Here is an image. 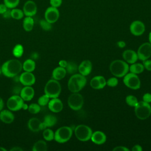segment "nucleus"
Returning a JSON list of instances; mask_svg holds the SVG:
<instances>
[{
    "instance_id": "nucleus-27",
    "label": "nucleus",
    "mask_w": 151,
    "mask_h": 151,
    "mask_svg": "<svg viewBox=\"0 0 151 151\" xmlns=\"http://www.w3.org/2000/svg\"><path fill=\"white\" fill-rule=\"evenodd\" d=\"M57 122V117L52 114H47L44 117L43 123L45 124L46 127H52L54 126Z\"/></svg>"
},
{
    "instance_id": "nucleus-11",
    "label": "nucleus",
    "mask_w": 151,
    "mask_h": 151,
    "mask_svg": "<svg viewBox=\"0 0 151 151\" xmlns=\"http://www.w3.org/2000/svg\"><path fill=\"white\" fill-rule=\"evenodd\" d=\"M138 59L144 61L151 56V44L149 42H145L142 44L138 48L137 51Z\"/></svg>"
},
{
    "instance_id": "nucleus-5",
    "label": "nucleus",
    "mask_w": 151,
    "mask_h": 151,
    "mask_svg": "<svg viewBox=\"0 0 151 151\" xmlns=\"http://www.w3.org/2000/svg\"><path fill=\"white\" fill-rule=\"evenodd\" d=\"M73 134V129L69 126H62L54 133V140L60 143L68 142Z\"/></svg>"
},
{
    "instance_id": "nucleus-55",
    "label": "nucleus",
    "mask_w": 151,
    "mask_h": 151,
    "mask_svg": "<svg viewBox=\"0 0 151 151\" xmlns=\"http://www.w3.org/2000/svg\"><path fill=\"white\" fill-rule=\"evenodd\" d=\"M1 73H2V71H1V68L0 67V75H1Z\"/></svg>"
},
{
    "instance_id": "nucleus-50",
    "label": "nucleus",
    "mask_w": 151,
    "mask_h": 151,
    "mask_svg": "<svg viewBox=\"0 0 151 151\" xmlns=\"http://www.w3.org/2000/svg\"><path fill=\"white\" fill-rule=\"evenodd\" d=\"M117 45L120 48H123L126 45V44L124 41H119L117 42Z\"/></svg>"
},
{
    "instance_id": "nucleus-49",
    "label": "nucleus",
    "mask_w": 151,
    "mask_h": 151,
    "mask_svg": "<svg viewBox=\"0 0 151 151\" xmlns=\"http://www.w3.org/2000/svg\"><path fill=\"white\" fill-rule=\"evenodd\" d=\"M10 150L11 151H22V149L18 146H15L12 149H11Z\"/></svg>"
},
{
    "instance_id": "nucleus-40",
    "label": "nucleus",
    "mask_w": 151,
    "mask_h": 151,
    "mask_svg": "<svg viewBox=\"0 0 151 151\" xmlns=\"http://www.w3.org/2000/svg\"><path fill=\"white\" fill-rule=\"evenodd\" d=\"M63 0H50V4L51 6L55 7V8H58L62 4Z\"/></svg>"
},
{
    "instance_id": "nucleus-22",
    "label": "nucleus",
    "mask_w": 151,
    "mask_h": 151,
    "mask_svg": "<svg viewBox=\"0 0 151 151\" xmlns=\"http://www.w3.org/2000/svg\"><path fill=\"white\" fill-rule=\"evenodd\" d=\"M122 56L124 61L130 64L136 63L138 59L137 52L132 50H126L124 51Z\"/></svg>"
},
{
    "instance_id": "nucleus-12",
    "label": "nucleus",
    "mask_w": 151,
    "mask_h": 151,
    "mask_svg": "<svg viewBox=\"0 0 151 151\" xmlns=\"http://www.w3.org/2000/svg\"><path fill=\"white\" fill-rule=\"evenodd\" d=\"M60 17V12L57 8L50 6L48 7L44 13V19L51 24L57 21Z\"/></svg>"
},
{
    "instance_id": "nucleus-25",
    "label": "nucleus",
    "mask_w": 151,
    "mask_h": 151,
    "mask_svg": "<svg viewBox=\"0 0 151 151\" xmlns=\"http://www.w3.org/2000/svg\"><path fill=\"white\" fill-rule=\"evenodd\" d=\"M34 21L32 17H26L23 20L22 26L25 31L29 32L31 31L34 27Z\"/></svg>"
},
{
    "instance_id": "nucleus-18",
    "label": "nucleus",
    "mask_w": 151,
    "mask_h": 151,
    "mask_svg": "<svg viewBox=\"0 0 151 151\" xmlns=\"http://www.w3.org/2000/svg\"><path fill=\"white\" fill-rule=\"evenodd\" d=\"M48 107L50 110L54 113L60 112L63 109V104L61 100L57 98H52L50 100Z\"/></svg>"
},
{
    "instance_id": "nucleus-35",
    "label": "nucleus",
    "mask_w": 151,
    "mask_h": 151,
    "mask_svg": "<svg viewBox=\"0 0 151 151\" xmlns=\"http://www.w3.org/2000/svg\"><path fill=\"white\" fill-rule=\"evenodd\" d=\"M19 1L20 0H4V4L8 8L13 9L18 5Z\"/></svg>"
},
{
    "instance_id": "nucleus-44",
    "label": "nucleus",
    "mask_w": 151,
    "mask_h": 151,
    "mask_svg": "<svg viewBox=\"0 0 151 151\" xmlns=\"http://www.w3.org/2000/svg\"><path fill=\"white\" fill-rule=\"evenodd\" d=\"M2 17L4 18H6V19H8L9 18H11V10L10 9H8L2 15Z\"/></svg>"
},
{
    "instance_id": "nucleus-53",
    "label": "nucleus",
    "mask_w": 151,
    "mask_h": 151,
    "mask_svg": "<svg viewBox=\"0 0 151 151\" xmlns=\"http://www.w3.org/2000/svg\"><path fill=\"white\" fill-rule=\"evenodd\" d=\"M6 150H7L5 148H4V147H3L2 146H0V151H6Z\"/></svg>"
},
{
    "instance_id": "nucleus-8",
    "label": "nucleus",
    "mask_w": 151,
    "mask_h": 151,
    "mask_svg": "<svg viewBox=\"0 0 151 151\" xmlns=\"http://www.w3.org/2000/svg\"><path fill=\"white\" fill-rule=\"evenodd\" d=\"M68 105L73 110H80L84 104L83 97L78 93H73L68 98Z\"/></svg>"
},
{
    "instance_id": "nucleus-26",
    "label": "nucleus",
    "mask_w": 151,
    "mask_h": 151,
    "mask_svg": "<svg viewBox=\"0 0 151 151\" xmlns=\"http://www.w3.org/2000/svg\"><path fill=\"white\" fill-rule=\"evenodd\" d=\"M35 68V63L32 59H27L22 64V69L25 71L32 72Z\"/></svg>"
},
{
    "instance_id": "nucleus-14",
    "label": "nucleus",
    "mask_w": 151,
    "mask_h": 151,
    "mask_svg": "<svg viewBox=\"0 0 151 151\" xmlns=\"http://www.w3.org/2000/svg\"><path fill=\"white\" fill-rule=\"evenodd\" d=\"M28 127L33 132H37L47 128L45 124L36 117H32L28 120Z\"/></svg>"
},
{
    "instance_id": "nucleus-24",
    "label": "nucleus",
    "mask_w": 151,
    "mask_h": 151,
    "mask_svg": "<svg viewBox=\"0 0 151 151\" xmlns=\"http://www.w3.org/2000/svg\"><path fill=\"white\" fill-rule=\"evenodd\" d=\"M66 73L67 71L65 68L59 66L53 70L52 73V77L54 80H60L65 76Z\"/></svg>"
},
{
    "instance_id": "nucleus-19",
    "label": "nucleus",
    "mask_w": 151,
    "mask_h": 151,
    "mask_svg": "<svg viewBox=\"0 0 151 151\" xmlns=\"http://www.w3.org/2000/svg\"><path fill=\"white\" fill-rule=\"evenodd\" d=\"M92 70V63L90 60H86L83 61L78 67V71L83 76H88Z\"/></svg>"
},
{
    "instance_id": "nucleus-16",
    "label": "nucleus",
    "mask_w": 151,
    "mask_h": 151,
    "mask_svg": "<svg viewBox=\"0 0 151 151\" xmlns=\"http://www.w3.org/2000/svg\"><path fill=\"white\" fill-rule=\"evenodd\" d=\"M19 82L24 86H31L35 82V77L32 72L24 71L19 76Z\"/></svg>"
},
{
    "instance_id": "nucleus-42",
    "label": "nucleus",
    "mask_w": 151,
    "mask_h": 151,
    "mask_svg": "<svg viewBox=\"0 0 151 151\" xmlns=\"http://www.w3.org/2000/svg\"><path fill=\"white\" fill-rule=\"evenodd\" d=\"M143 101L146 103H150L151 102V94L149 93H145L143 96Z\"/></svg>"
},
{
    "instance_id": "nucleus-1",
    "label": "nucleus",
    "mask_w": 151,
    "mask_h": 151,
    "mask_svg": "<svg viewBox=\"0 0 151 151\" xmlns=\"http://www.w3.org/2000/svg\"><path fill=\"white\" fill-rule=\"evenodd\" d=\"M22 69V64L17 59H11L5 62L2 67V74L9 78H13L17 76Z\"/></svg>"
},
{
    "instance_id": "nucleus-36",
    "label": "nucleus",
    "mask_w": 151,
    "mask_h": 151,
    "mask_svg": "<svg viewBox=\"0 0 151 151\" xmlns=\"http://www.w3.org/2000/svg\"><path fill=\"white\" fill-rule=\"evenodd\" d=\"M28 110L31 114H37L40 111L41 107L38 103H32L28 106Z\"/></svg>"
},
{
    "instance_id": "nucleus-34",
    "label": "nucleus",
    "mask_w": 151,
    "mask_h": 151,
    "mask_svg": "<svg viewBox=\"0 0 151 151\" xmlns=\"http://www.w3.org/2000/svg\"><path fill=\"white\" fill-rule=\"evenodd\" d=\"M126 103L131 107H135L138 103L137 98L133 95L127 96L126 98Z\"/></svg>"
},
{
    "instance_id": "nucleus-37",
    "label": "nucleus",
    "mask_w": 151,
    "mask_h": 151,
    "mask_svg": "<svg viewBox=\"0 0 151 151\" xmlns=\"http://www.w3.org/2000/svg\"><path fill=\"white\" fill-rule=\"evenodd\" d=\"M50 97L45 94L40 96L38 99V104L40 106H45L48 104L50 101Z\"/></svg>"
},
{
    "instance_id": "nucleus-51",
    "label": "nucleus",
    "mask_w": 151,
    "mask_h": 151,
    "mask_svg": "<svg viewBox=\"0 0 151 151\" xmlns=\"http://www.w3.org/2000/svg\"><path fill=\"white\" fill-rule=\"evenodd\" d=\"M28 106L27 104L24 103L23 105H22V109H23L24 110H27V109H28Z\"/></svg>"
},
{
    "instance_id": "nucleus-32",
    "label": "nucleus",
    "mask_w": 151,
    "mask_h": 151,
    "mask_svg": "<svg viewBox=\"0 0 151 151\" xmlns=\"http://www.w3.org/2000/svg\"><path fill=\"white\" fill-rule=\"evenodd\" d=\"M42 136L44 139L47 141H51L54 139V133L49 128H46L44 130Z\"/></svg>"
},
{
    "instance_id": "nucleus-31",
    "label": "nucleus",
    "mask_w": 151,
    "mask_h": 151,
    "mask_svg": "<svg viewBox=\"0 0 151 151\" xmlns=\"http://www.w3.org/2000/svg\"><path fill=\"white\" fill-rule=\"evenodd\" d=\"M11 18L15 19H21L24 17V14L22 10L18 8H13L11 10Z\"/></svg>"
},
{
    "instance_id": "nucleus-47",
    "label": "nucleus",
    "mask_w": 151,
    "mask_h": 151,
    "mask_svg": "<svg viewBox=\"0 0 151 151\" xmlns=\"http://www.w3.org/2000/svg\"><path fill=\"white\" fill-rule=\"evenodd\" d=\"M59 65L60 67H64V68H65V67L67 66V61L64 60H61L59 61Z\"/></svg>"
},
{
    "instance_id": "nucleus-10",
    "label": "nucleus",
    "mask_w": 151,
    "mask_h": 151,
    "mask_svg": "<svg viewBox=\"0 0 151 151\" xmlns=\"http://www.w3.org/2000/svg\"><path fill=\"white\" fill-rule=\"evenodd\" d=\"M24 103V100L21 96L14 94L8 99L6 105L9 110L11 111H18L22 109Z\"/></svg>"
},
{
    "instance_id": "nucleus-2",
    "label": "nucleus",
    "mask_w": 151,
    "mask_h": 151,
    "mask_svg": "<svg viewBox=\"0 0 151 151\" xmlns=\"http://www.w3.org/2000/svg\"><path fill=\"white\" fill-rule=\"evenodd\" d=\"M86 83L87 79L84 76L81 74H74L68 80V90L72 93H78L84 87Z\"/></svg>"
},
{
    "instance_id": "nucleus-54",
    "label": "nucleus",
    "mask_w": 151,
    "mask_h": 151,
    "mask_svg": "<svg viewBox=\"0 0 151 151\" xmlns=\"http://www.w3.org/2000/svg\"><path fill=\"white\" fill-rule=\"evenodd\" d=\"M149 42H150V44H151V31L150 32L149 35Z\"/></svg>"
},
{
    "instance_id": "nucleus-20",
    "label": "nucleus",
    "mask_w": 151,
    "mask_h": 151,
    "mask_svg": "<svg viewBox=\"0 0 151 151\" xmlns=\"http://www.w3.org/2000/svg\"><path fill=\"white\" fill-rule=\"evenodd\" d=\"M34 90L31 86H26L22 88L20 92V96L24 101H29L34 96Z\"/></svg>"
},
{
    "instance_id": "nucleus-46",
    "label": "nucleus",
    "mask_w": 151,
    "mask_h": 151,
    "mask_svg": "<svg viewBox=\"0 0 151 151\" xmlns=\"http://www.w3.org/2000/svg\"><path fill=\"white\" fill-rule=\"evenodd\" d=\"M132 151H142V146L139 145H136L134 146H133L132 149Z\"/></svg>"
},
{
    "instance_id": "nucleus-48",
    "label": "nucleus",
    "mask_w": 151,
    "mask_h": 151,
    "mask_svg": "<svg viewBox=\"0 0 151 151\" xmlns=\"http://www.w3.org/2000/svg\"><path fill=\"white\" fill-rule=\"evenodd\" d=\"M22 88L18 87V86H16L14 87V93L16 94V95H18V94H20V92H21V90Z\"/></svg>"
},
{
    "instance_id": "nucleus-13",
    "label": "nucleus",
    "mask_w": 151,
    "mask_h": 151,
    "mask_svg": "<svg viewBox=\"0 0 151 151\" xmlns=\"http://www.w3.org/2000/svg\"><path fill=\"white\" fill-rule=\"evenodd\" d=\"M130 31L133 35L135 36H140L145 31V25L141 21H134L130 25Z\"/></svg>"
},
{
    "instance_id": "nucleus-30",
    "label": "nucleus",
    "mask_w": 151,
    "mask_h": 151,
    "mask_svg": "<svg viewBox=\"0 0 151 151\" xmlns=\"http://www.w3.org/2000/svg\"><path fill=\"white\" fill-rule=\"evenodd\" d=\"M78 66L77 64L73 61L67 62V65L65 67V70L67 73L70 74H74L78 71Z\"/></svg>"
},
{
    "instance_id": "nucleus-23",
    "label": "nucleus",
    "mask_w": 151,
    "mask_h": 151,
    "mask_svg": "<svg viewBox=\"0 0 151 151\" xmlns=\"http://www.w3.org/2000/svg\"><path fill=\"white\" fill-rule=\"evenodd\" d=\"M14 115L10 110H2L0 111V120L6 124L12 123L14 120Z\"/></svg>"
},
{
    "instance_id": "nucleus-28",
    "label": "nucleus",
    "mask_w": 151,
    "mask_h": 151,
    "mask_svg": "<svg viewBox=\"0 0 151 151\" xmlns=\"http://www.w3.org/2000/svg\"><path fill=\"white\" fill-rule=\"evenodd\" d=\"M47 149V143L42 140H40L34 143L32 150L33 151H46Z\"/></svg>"
},
{
    "instance_id": "nucleus-52",
    "label": "nucleus",
    "mask_w": 151,
    "mask_h": 151,
    "mask_svg": "<svg viewBox=\"0 0 151 151\" xmlns=\"http://www.w3.org/2000/svg\"><path fill=\"white\" fill-rule=\"evenodd\" d=\"M3 107H4V103H0V111L2 110Z\"/></svg>"
},
{
    "instance_id": "nucleus-6",
    "label": "nucleus",
    "mask_w": 151,
    "mask_h": 151,
    "mask_svg": "<svg viewBox=\"0 0 151 151\" xmlns=\"http://www.w3.org/2000/svg\"><path fill=\"white\" fill-rule=\"evenodd\" d=\"M134 113L139 119L145 120L151 114V106L149 103L143 101H138L134 107Z\"/></svg>"
},
{
    "instance_id": "nucleus-38",
    "label": "nucleus",
    "mask_w": 151,
    "mask_h": 151,
    "mask_svg": "<svg viewBox=\"0 0 151 151\" xmlns=\"http://www.w3.org/2000/svg\"><path fill=\"white\" fill-rule=\"evenodd\" d=\"M41 28L45 31H50L52 28V24L47 21L46 19H41L40 22Z\"/></svg>"
},
{
    "instance_id": "nucleus-9",
    "label": "nucleus",
    "mask_w": 151,
    "mask_h": 151,
    "mask_svg": "<svg viewBox=\"0 0 151 151\" xmlns=\"http://www.w3.org/2000/svg\"><path fill=\"white\" fill-rule=\"evenodd\" d=\"M123 83L126 86L133 90H137L140 87V80L139 77L131 72L124 76Z\"/></svg>"
},
{
    "instance_id": "nucleus-43",
    "label": "nucleus",
    "mask_w": 151,
    "mask_h": 151,
    "mask_svg": "<svg viewBox=\"0 0 151 151\" xmlns=\"http://www.w3.org/2000/svg\"><path fill=\"white\" fill-rule=\"evenodd\" d=\"M113 151H129V149L125 146H116L114 148H113Z\"/></svg>"
},
{
    "instance_id": "nucleus-3",
    "label": "nucleus",
    "mask_w": 151,
    "mask_h": 151,
    "mask_svg": "<svg viewBox=\"0 0 151 151\" xmlns=\"http://www.w3.org/2000/svg\"><path fill=\"white\" fill-rule=\"evenodd\" d=\"M111 73L117 77H124L129 70V66L126 61L120 60L113 61L109 67Z\"/></svg>"
},
{
    "instance_id": "nucleus-17",
    "label": "nucleus",
    "mask_w": 151,
    "mask_h": 151,
    "mask_svg": "<svg viewBox=\"0 0 151 151\" xmlns=\"http://www.w3.org/2000/svg\"><path fill=\"white\" fill-rule=\"evenodd\" d=\"M90 86L96 90L102 89L106 85V80L103 76H97L94 77L90 82Z\"/></svg>"
},
{
    "instance_id": "nucleus-7",
    "label": "nucleus",
    "mask_w": 151,
    "mask_h": 151,
    "mask_svg": "<svg viewBox=\"0 0 151 151\" xmlns=\"http://www.w3.org/2000/svg\"><path fill=\"white\" fill-rule=\"evenodd\" d=\"M93 131L91 129L85 124L77 126L74 129V134L77 139L82 142H86L91 139Z\"/></svg>"
},
{
    "instance_id": "nucleus-41",
    "label": "nucleus",
    "mask_w": 151,
    "mask_h": 151,
    "mask_svg": "<svg viewBox=\"0 0 151 151\" xmlns=\"http://www.w3.org/2000/svg\"><path fill=\"white\" fill-rule=\"evenodd\" d=\"M143 65L147 70L151 71V60L147 59L143 61Z\"/></svg>"
},
{
    "instance_id": "nucleus-45",
    "label": "nucleus",
    "mask_w": 151,
    "mask_h": 151,
    "mask_svg": "<svg viewBox=\"0 0 151 151\" xmlns=\"http://www.w3.org/2000/svg\"><path fill=\"white\" fill-rule=\"evenodd\" d=\"M8 8L6 7V6L4 4H0V14L2 15Z\"/></svg>"
},
{
    "instance_id": "nucleus-29",
    "label": "nucleus",
    "mask_w": 151,
    "mask_h": 151,
    "mask_svg": "<svg viewBox=\"0 0 151 151\" xmlns=\"http://www.w3.org/2000/svg\"><path fill=\"white\" fill-rule=\"evenodd\" d=\"M145 67L143 64L141 63H133L129 67V70L131 73H134L136 74H140L144 71Z\"/></svg>"
},
{
    "instance_id": "nucleus-15",
    "label": "nucleus",
    "mask_w": 151,
    "mask_h": 151,
    "mask_svg": "<svg viewBox=\"0 0 151 151\" xmlns=\"http://www.w3.org/2000/svg\"><path fill=\"white\" fill-rule=\"evenodd\" d=\"M22 11L26 17H33L37 12V5L34 1L28 0L25 2Z\"/></svg>"
},
{
    "instance_id": "nucleus-39",
    "label": "nucleus",
    "mask_w": 151,
    "mask_h": 151,
    "mask_svg": "<svg viewBox=\"0 0 151 151\" xmlns=\"http://www.w3.org/2000/svg\"><path fill=\"white\" fill-rule=\"evenodd\" d=\"M106 84L109 87H116L118 84V80L116 77H111L107 80Z\"/></svg>"
},
{
    "instance_id": "nucleus-21",
    "label": "nucleus",
    "mask_w": 151,
    "mask_h": 151,
    "mask_svg": "<svg viewBox=\"0 0 151 151\" xmlns=\"http://www.w3.org/2000/svg\"><path fill=\"white\" fill-rule=\"evenodd\" d=\"M90 139L95 144L101 145L106 142L107 137L106 135L103 132L97 130L94 132H93Z\"/></svg>"
},
{
    "instance_id": "nucleus-33",
    "label": "nucleus",
    "mask_w": 151,
    "mask_h": 151,
    "mask_svg": "<svg viewBox=\"0 0 151 151\" xmlns=\"http://www.w3.org/2000/svg\"><path fill=\"white\" fill-rule=\"evenodd\" d=\"M24 53V48L21 44H17L13 48L12 54L16 57H21Z\"/></svg>"
},
{
    "instance_id": "nucleus-4",
    "label": "nucleus",
    "mask_w": 151,
    "mask_h": 151,
    "mask_svg": "<svg viewBox=\"0 0 151 151\" xmlns=\"http://www.w3.org/2000/svg\"><path fill=\"white\" fill-rule=\"evenodd\" d=\"M61 91V87L58 80L51 79L47 81L44 87V93L50 98L58 97Z\"/></svg>"
}]
</instances>
